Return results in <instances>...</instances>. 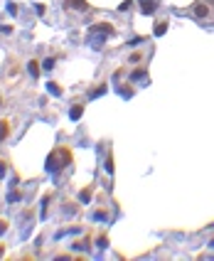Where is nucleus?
<instances>
[{
	"mask_svg": "<svg viewBox=\"0 0 214 261\" xmlns=\"http://www.w3.org/2000/svg\"><path fill=\"white\" fill-rule=\"evenodd\" d=\"M30 71H32V74H39V69H37V62H32V64H30Z\"/></svg>",
	"mask_w": 214,
	"mask_h": 261,
	"instance_id": "nucleus-1",
	"label": "nucleus"
}]
</instances>
